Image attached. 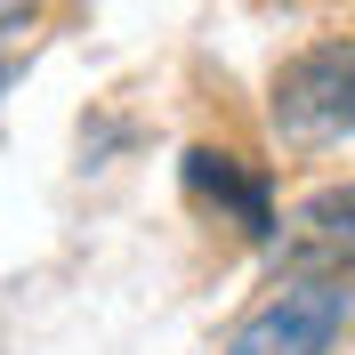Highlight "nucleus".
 <instances>
[{
  "label": "nucleus",
  "instance_id": "obj_1",
  "mask_svg": "<svg viewBox=\"0 0 355 355\" xmlns=\"http://www.w3.org/2000/svg\"><path fill=\"white\" fill-rule=\"evenodd\" d=\"M266 121L291 154L347 146L355 137V33H331V41H307L299 57H283L266 81Z\"/></svg>",
  "mask_w": 355,
  "mask_h": 355
},
{
  "label": "nucleus",
  "instance_id": "obj_2",
  "mask_svg": "<svg viewBox=\"0 0 355 355\" xmlns=\"http://www.w3.org/2000/svg\"><path fill=\"white\" fill-rule=\"evenodd\" d=\"M347 315H355V291L339 275H291L226 331L218 355H331L347 339Z\"/></svg>",
  "mask_w": 355,
  "mask_h": 355
},
{
  "label": "nucleus",
  "instance_id": "obj_3",
  "mask_svg": "<svg viewBox=\"0 0 355 355\" xmlns=\"http://www.w3.org/2000/svg\"><path fill=\"white\" fill-rule=\"evenodd\" d=\"M186 194L202 202V210H218L234 234H250V243H275V226H283V210H275V170L250 154H234V146H186Z\"/></svg>",
  "mask_w": 355,
  "mask_h": 355
},
{
  "label": "nucleus",
  "instance_id": "obj_4",
  "mask_svg": "<svg viewBox=\"0 0 355 355\" xmlns=\"http://www.w3.org/2000/svg\"><path fill=\"white\" fill-rule=\"evenodd\" d=\"M299 243H307L315 259H347L355 266V178L315 186V194L299 202Z\"/></svg>",
  "mask_w": 355,
  "mask_h": 355
},
{
  "label": "nucleus",
  "instance_id": "obj_5",
  "mask_svg": "<svg viewBox=\"0 0 355 355\" xmlns=\"http://www.w3.org/2000/svg\"><path fill=\"white\" fill-rule=\"evenodd\" d=\"M33 17H41V0H0V41H8V33H24Z\"/></svg>",
  "mask_w": 355,
  "mask_h": 355
},
{
  "label": "nucleus",
  "instance_id": "obj_6",
  "mask_svg": "<svg viewBox=\"0 0 355 355\" xmlns=\"http://www.w3.org/2000/svg\"><path fill=\"white\" fill-rule=\"evenodd\" d=\"M8 81H17V57H0V89H8Z\"/></svg>",
  "mask_w": 355,
  "mask_h": 355
}]
</instances>
